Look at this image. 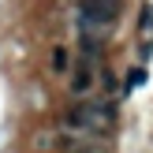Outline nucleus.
<instances>
[{
  "label": "nucleus",
  "instance_id": "1a4fd4ad",
  "mask_svg": "<svg viewBox=\"0 0 153 153\" xmlns=\"http://www.w3.org/2000/svg\"><path fill=\"white\" fill-rule=\"evenodd\" d=\"M71 153H101V149H97V146H86V142H79V146H75Z\"/></svg>",
  "mask_w": 153,
  "mask_h": 153
},
{
  "label": "nucleus",
  "instance_id": "f03ea898",
  "mask_svg": "<svg viewBox=\"0 0 153 153\" xmlns=\"http://www.w3.org/2000/svg\"><path fill=\"white\" fill-rule=\"evenodd\" d=\"M120 0H82L79 4V26L82 30H101L108 22H116Z\"/></svg>",
  "mask_w": 153,
  "mask_h": 153
},
{
  "label": "nucleus",
  "instance_id": "20e7f679",
  "mask_svg": "<svg viewBox=\"0 0 153 153\" xmlns=\"http://www.w3.org/2000/svg\"><path fill=\"white\" fill-rule=\"evenodd\" d=\"M79 49H82V64H90V60H97V56H101V37H97L94 30H82Z\"/></svg>",
  "mask_w": 153,
  "mask_h": 153
},
{
  "label": "nucleus",
  "instance_id": "423d86ee",
  "mask_svg": "<svg viewBox=\"0 0 153 153\" xmlns=\"http://www.w3.org/2000/svg\"><path fill=\"white\" fill-rule=\"evenodd\" d=\"M138 30L142 34H153V7L149 4H142V11H138Z\"/></svg>",
  "mask_w": 153,
  "mask_h": 153
},
{
  "label": "nucleus",
  "instance_id": "7ed1b4c3",
  "mask_svg": "<svg viewBox=\"0 0 153 153\" xmlns=\"http://www.w3.org/2000/svg\"><path fill=\"white\" fill-rule=\"evenodd\" d=\"M67 86H71L75 97L90 94V86H94V67H90V64H75V67H71V82H67Z\"/></svg>",
  "mask_w": 153,
  "mask_h": 153
},
{
  "label": "nucleus",
  "instance_id": "39448f33",
  "mask_svg": "<svg viewBox=\"0 0 153 153\" xmlns=\"http://www.w3.org/2000/svg\"><path fill=\"white\" fill-rule=\"evenodd\" d=\"M67 67H71V56H67L64 45H56L52 49V71H67Z\"/></svg>",
  "mask_w": 153,
  "mask_h": 153
},
{
  "label": "nucleus",
  "instance_id": "0eeeda50",
  "mask_svg": "<svg viewBox=\"0 0 153 153\" xmlns=\"http://www.w3.org/2000/svg\"><path fill=\"white\" fill-rule=\"evenodd\" d=\"M142 82H146V67H131V71H127V90L142 86Z\"/></svg>",
  "mask_w": 153,
  "mask_h": 153
},
{
  "label": "nucleus",
  "instance_id": "6e6552de",
  "mask_svg": "<svg viewBox=\"0 0 153 153\" xmlns=\"http://www.w3.org/2000/svg\"><path fill=\"white\" fill-rule=\"evenodd\" d=\"M101 86L112 94V90H116V75H112V71H105V75H101Z\"/></svg>",
  "mask_w": 153,
  "mask_h": 153
},
{
  "label": "nucleus",
  "instance_id": "f257e3e1",
  "mask_svg": "<svg viewBox=\"0 0 153 153\" xmlns=\"http://www.w3.org/2000/svg\"><path fill=\"white\" fill-rule=\"evenodd\" d=\"M60 123L67 127V131H79V134H101L105 127V120H101V101H79V105H71V108L60 116Z\"/></svg>",
  "mask_w": 153,
  "mask_h": 153
}]
</instances>
